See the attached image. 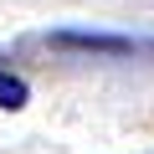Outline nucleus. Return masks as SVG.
Listing matches in <instances>:
<instances>
[{
	"label": "nucleus",
	"instance_id": "obj_1",
	"mask_svg": "<svg viewBox=\"0 0 154 154\" xmlns=\"http://www.w3.org/2000/svg\"><path fill=\"white\" fill-rule=\"evenodd\" d=\"M51 46H67V51H103V57H128V51H134L128 36H108V31H57Z\"/></svg>",
	"mask_w": 154,
	"mask_h": 154
},
{
	"label": "nucleus",
	"instance_id": "obj_2",
	"mask_svg": "<svg viewBox=\"0 0 154 154\" xmlns=\"http://www.w3.org/2000/svg\"><path fill=\"white\" fill-rule=\"evenodd\" d=\"M26 98H31V88L21 82V77L16 72H0V108L16 113V108H26Z\"/></svg>",
	"mask_w": 154,
	"mask_h": 154
}]
</instances>
